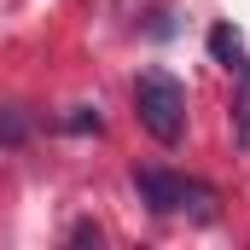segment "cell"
Returning a JSON list of instances; mask_svg holds the SVG:
<instances>
[{"label":"cell","mask_w":250,"mask_h":250,"mask_svg":"<svg viewBox=\"0 0 250 250\" xmlns=\"http://www.w3.org/2000/svg\"><path fill=\"white\" fill-rule=\"evenodd\" d=\"M233 140L250 151V59L239 64V93H233Z\"/></svg>","instance_id":"3957f363"},{"label":"cell","mask_w":250,"mask_h":250,"mask_svg":"<svg viewBox=\"0 0 250 250\" xmlns=\"http://www.w3.org/2000/svg\"><path fill=\"white\" fill-rule=\"evenodd\" d=\"M209 53L227 64V70H239L245 64V41H239V29H227V23H215L209 29Z\"/></svg>","instance_id":"277c9868"},{"label":"cell","mask_w":250,"mask_h":250,"mask_svg":"<svg viewBox=\"0 0 250 250\" xmlns=\"http://www.w3.org/2000/svg\"><path fill=\"white\" fill-rule=\"evenodd\" d=\"M134 187L140 198L157 209V215H198V221H209L215 215V192L204 187V181H187V175H169V169H134Z\"/></svg>","instance_id":"7a4b0ae2"},{"label":"cell","mask_w":250,"mask_h":250,"mask_svg":"<svg viewBox=\"0 0 250 250\" xmlns=\"http://www.w3.org/2000/svg\"><path fill=\"white\" fill-rule=\"evenodd\" d=\"M70 128H99V111H87V105H76V117H70Z\"/></svg>","instance_id":"5b68a950"},{"label":"cell","mask_w":250,"mask_h":250,"mask_svg":"<svg viewBox=\"0 0 250 250\" xmlns=\"http://www.w3.org/2000/svg\"><path fill=\"white\" fill-rule=\"evenodd\" d=\"M134 117H140V128L157 146H181V134H187V87L169 70H140V82H134Z\"/></svg>","instance_id":"6da1fadb"}]
</instances>
